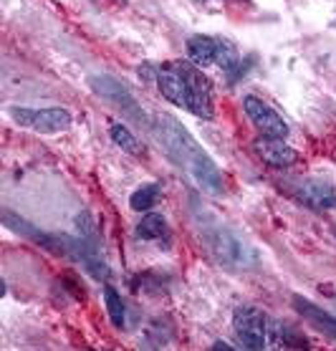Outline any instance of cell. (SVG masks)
Returning a JSON list of instances; mask_svg holds the SVG:
<instances>
[{
  "label": "cell",
  "mask_w": 336,
  "mask_h": 351,
  "mask_svg": "<svg viewBox=\"0 0 336 351\" xmlns=\"http://www.w3.org/2000/svg\"><path fill=\"white\" fill-rule=\"evenodd\" d=\"M232 328L245 349L258 351L268 346V321L256 306H238L232 311Z\"/></svg>",
  "instance_id": "obj_3"
},
{
  "label": "cell",
  "mask_w": 336,
  "mask_h": 351,
  "mask_svg": "<svg viewBox=\"0 0 336 351\" xmlns=\"http://www.w3.org/2000/svg\"><path fill=\"white\" fill-rule=\"evenodd\" d=\"M215 64L223 69V71H232V69H238L240 66V56H238V51H235V46H232L230 40H215Z\"/></svg>",
  "instance_id": "obj_11"
},
{
  "label": "cell",
  "mask_w": 336,
  "mask_h": 351,
  "mask_svg": "<svg viewBox=\"0 0 336 351\" xmlns=\"http://www.w3.org/2000/svg\"><path fill=\"white\" fill-rule=\"evenodd\" d=\"M293 306H296V311L306 319V324H311L316 331H321L324 336H328V339H334L336 341V319L331 316V313H326L324 308H319L316 304L306 301V298H301V295L293 298Z\"/></svg>",
  "instance_id": "obj_7"
},
{
  "label": "cell",
  "mask_w": 336,
  "mask_h": 351,
  "mask_svg": "<svg viewBox=\"0 0 336 351\" xmlns=\"http://www.w3.org/2000/svg\"><path fill=\"white\" fill-rule=\"evenodd\" d=\"M215 40L208 38V36H192L187 40V56L195 66H210L215 64Z\"/></svg>",
  "instance_id": "obj_8"
},
{
  "label": "cell",
  "mask_w": 336,
  "mask_h": 351,
  "mask_svg": "<svg viewBox=\"0 0 336 351\" xmlns=\"http://www.w3.org/2000/svg\"><path fill=\"white\" fill-rule=\"evenodd\" d=\"M243 106H245V114L250 117V121H253L263 134L283 136V139L288 136L286 119H283V117H280V114L276 112L268 101L258 99V96H245V99H243Z\"/></svg>",
  "instance_id": "obj_4"
},
{
  "label": "cell",
  "mask_w": 336,
  "mask_h": 351,
  "mask_svg": "<svg viewBox=\"0 0 336 351\" xmlns=\"http://www.w3.org/2000/svg\"><path fill=\"white\" fill-rule=\"evenodd\" d=\"M301 197L309 202V205H316V208H334L336 202V195L331 190H328L326 184H306L304 190H301Z\"/></svg>",
  "instance_id": "obj_10"
},
{
  "label": "cell",
  "mask_w": 336,
  "mask_h": 351,
  "mask_svg": "<svg viewBox=\"0 0 336 351\" xmlns=\"http://www.w3.org/2000/svg\"><path fill=\"white\" fill-rule=\"evenodd\" d=\"M213 349H215V351H217V349H225V351H230L232 346H228V343H223V341H217L215 346H213Z\"/></svg>",
  "instance_id": "obj_15"
},
{
  "label": "cell",
  "mask_w": 336,
  "mask_h": 351,
  "mask_svg": "<svg viewBox=\"0 0 336 351\" xmlns=\"http://www.w3.org/2000/svg\"><path fill=\"white\" fill-rule=\"evenodd\" d=\"M10 117L21 127H28L33 132H38V134H58V132H66L73 121L71 112L61 109V106H51V109H21V106H13Z\"/></svg>",
  "instance_id": "obj_2"
},
{
  "label": "cell",
  "mask_w": 336,
  "mask_h": 351,
  "mask_svg": "<svg viewBox=\"0 0 336 351\" xmlns=\"http://www.w3.org/2000/svg\"><path fill=\"white\" fill-rule=\"evenodd\" d=\"M157 86H160L162 96H165L167 101L187 109V84H184L182 73L177 71L175 61H172V64H165L160 69V73H157Z\"/></svg>",
  "instance_id": "obj_6"
},
{
  "label": "cell",
  "mask_w": 336,
  "mask_h": 351,
  "mask_svg": "<svg viewBox=\"0 0 336 351\" xmlns=\"http://www.w3.org/2000/svg\"><path fill=\"white\" fill-rule=\"evenodd\" d=\"M167 230V225H165V217L162 215H154V213H149V215L142 217V223L136 225V235L142 240H157L162 238V232Z\"/></svg>",
  "instance_id": "obj_12"
},
{
  "label": "cell",
  "mask_w": 336,
  "mask_h": 351,
  "mask_svg": "<svg viewBox=\"0 0 336 351\" xmlns=\"http://www.w3.org/2000/svg\"><path fill=\"white\" fill-rule=\"evenodd\" d=\"M256 152L263 157V162H268L273 167H291V165L298 162V152L283 142V136H258Z\"/></svg>",
  "instance_id": "obj_5"
},
{
  "label": "cell",
  "mask_w": 336,
  "mask_h": 351,
  "mask_svg": "<svg viewBox=\"0 0 336 351\" xmlns=\"http://www.w3.org/2000/svg\"><path fill=\"white\" fill-rule=\"evenodd\" d=\"M177 71L187 84V109L200 119H213V84L195 64L175 61Z\"/></svg>",
  "instance_id": "obj_1"
},
{
  "label": "cell",
  "mask_w": 336,
  "mask_h": 351,
  "mask_svg": "<svg viewBox=\"0 0 336 351\" xmlns=\"http://www.w3.org/2000/svg\"><path fill=\"white\" fill-rule=\"evenodd\" d=\"M104 301H106V311H109V319H112L114 326H124V304H121V295L117 293L112 286H106Z\"/></svg>",
  "instance_id": "obj_14"
},
{
  "label": "cell",
  "mask_w": 336,
  "mask_h": 351,
  "mask_svg": "<svg viewBox=\"0 0 336 351\" xmlns=\"http://www.w3.org/2000/svg\"><path fill=\"white\" fill-rule=\"evenodd\" d=\"M109 134H112V142L119 147L121 152L127 154H142V149H139V142L134 139V134L129 132L124 124H114L112 129H109Z\"/></svg>",
  "instance_id": "obj_13"
},
{
  "label": "cell",
  "mask_w": 336,
  "mask_h": 351,
  "mask_svg": "<svg viewBox=\"0 0 336 351\" xmlns=\"http://www.w3.org/2000/svg\"><path fill=\"white\" fill-rule=\"evenodd\" d=\"M160 199H162V187L157 182H149V184H142V187L129 197V205H132V210H136V213H144V210H152Z\"/></svg>",
  "instance_id": "obj_9"
}]
</instances>
